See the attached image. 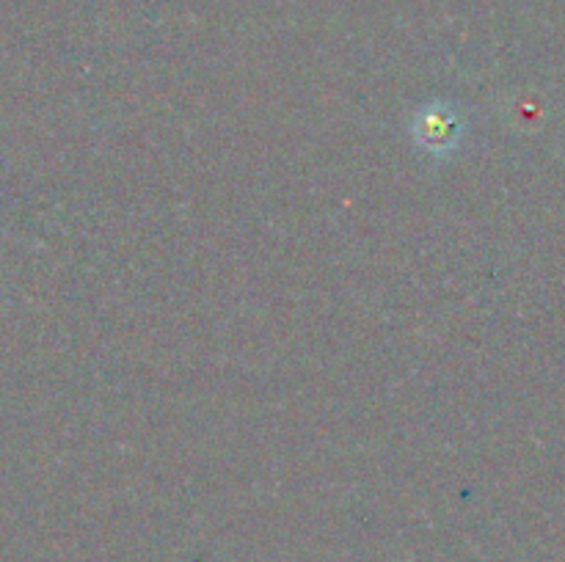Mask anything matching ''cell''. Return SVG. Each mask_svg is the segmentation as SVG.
I'll return each mask as SVG.
<instances>
[{"instance_id":"1","label":"cell","mask_w":565,"mask_h":562,"mask_svg":"<svg viewBox=\"0 0 565 562\" xmlns=\"http://www.w3.org/2000/svg\"><path fill=\"white\" fill-rule=\"evenodd\" d=\"M458 136V121L456 116L447 108H428L419 114L417 119V138L428 149H445L450 147L452 138Z\"/></svg>"}]
</instances>
